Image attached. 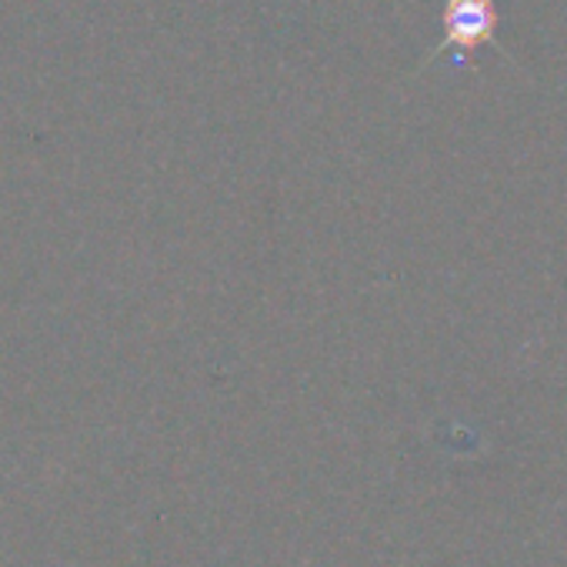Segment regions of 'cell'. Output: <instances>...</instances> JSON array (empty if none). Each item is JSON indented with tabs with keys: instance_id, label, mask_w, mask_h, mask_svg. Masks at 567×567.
<instances>
[{
	"instance_id": "6da1fadb",
	"label": "cell",
	"mask_w": 567,
	"mask_h": 567,
	"mask_svg": "<svg viewBox=\"0 0 567 567\" xmlns=\"http://www.w3.org/2000/svg\"><path fill=\"white\" fill-rule=\"evenodd\" d=\"M494 28L491 0H447V41L457 48H474Z\"/></svg>"
}]
</instances>
